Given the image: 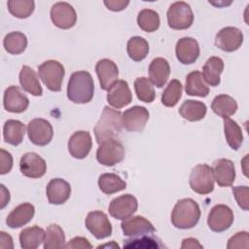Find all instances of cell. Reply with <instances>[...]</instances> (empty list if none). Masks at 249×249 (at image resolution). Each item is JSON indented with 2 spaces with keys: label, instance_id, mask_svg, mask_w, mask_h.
Returning a JSON list of instances; mask_svg holds the SVG:
<instances>
[{
  "label": "cell",
  "instance_id": "cell-5",
  "mask_svg": "<svg viewBox=\"0 0 249 249\" xmlns=\"http://www.w3.org/2000/svg\"><path fill=\"white\" fill-rule=\"evenodd\" d=\"M38 74L44 85L52 91H59L65 70L57 60H47L38 66Z\"/></svg>",
  "mask_w": 249,
  "mask_h": 249
},
{
  "label": "cell",
  "instance_id": "cell-25",
  "mask_svg": "<svg viewBox=\"0 0 249 249\" xmlns=\"http://www.w3.org/2000/svg\"><path fill=\"white\" fill-rule=\"evenodd\" d=\"M170 74V66L168 61L163 57L154 58L149 65V77L154 86L160 89L162 88Z\"/></svg>",
  "mask_w": 249,
  "mask_h": 249
},
{
  "label": "cell",
  "instance_id": "cell-40",
  "mask_svg": "<svg viewBox=\"0 0 249 249\" xmlns=\"http://www.w3.org/2000/svg\"><path fill=\"white\" fill-rule=\"evenodd\" d=\"M183 87L180 81L171 80L161 93V103L166 107H174L182 96Z\"/></svg>",
  "mask_w": 249,
  "mask_h": 249
},
{
  "label": "cell",
  "instance_id": "cell-35",
  "mask_svg": "<svg viewBox=\"0 0 249 249\" xmlns=\"http://www.w3.org/2000/svg\"><path fill=\"white\" fill-rule=\"evenodd\" d=\"M123 247L135 249H159L164 247V245L161 243L159 237L151 233L125 239L124 240Z\"/></svg>",
  "mask_w": 249,
  "mask_h": 249
},
{
  "label": "cell",
  "instance_id": "cell-27",
  "mask_svg": "<svg viewBox=\"0 0 249 249\" xmlns=\"http://www.w3.org/2000/svg\"><path fill=\"white\" fill-rule=\"evenodd\" d=\"M19 84L23 90L34 95L41 96L43 94V89L36 72L29 66L23 65L19 72Z\"/></svg>",
  "mask_w": 249,
  "mask_h": 249
},
{
  "label": "cell",
  "instance_id": "cell-23",
  "mask_svg": "<svg viewBox=\"0 0 249 249\" xmlns=\"http://www.w3.org/2000/svg\"><path fill=\"white\" fill-rule=\"evenodd\" d=\"M214 179L220 187H230L235 179L234 163L229 159H219L213 162Z\"/></svg>",
  "mask_w": 249,
  "mask_h": 249
},
{
  "label": "cell",
  "instance_id": "cell-45",
  "mask_svg": "<svg viewBox=\"0 0 249 249\" xmlns=\"http://www.w3.org/2000/svg\"><path fill=\"white\" fill-rule=\"evenodd\" d=\"M0 161H1V165H0V174L4 175L6 173H9L13 167V157L12 155L4 150L1 149L0 150Z\"/></svg>",
  "mask_w": 249,
  "mask_h": 249
},
{
  "label": "cell",
  "instance_id": "cell-38",
  "mask_svg": "<svg viewBox=\"0 0 249 249\" xmlns=\"http://www.w3.org/2000/svg\"><path fill=\"white\" fill-rule=\"evenodd\" d=\"M126 51L128 56L132 60L141 61L149 53V44L143 37L134 36L128 40Z\"/></svg>",
  "mask_w": 249,
  "mask_h": 249
},
{
  "label": "cell",
  "instance_id": "cell-46",
  "mask_svg": "<svg viewBox=\"0 0 249 249\" xmlns=\"http://www.w3.org/2000/svg\"><path fill=\"white\" fill-rule=\"evenodd\" d=\"M63 248L67 249H77V248H92V245L89 242V240L82 236H76L68 241Z\"/></svg>",
  "mask_w": 249,
  "mask_h": 249
},
{
  "label": "cell",
  "instance_id": "cell-33",
  "mask_svg": "<svg viewBox=\"0 0 249 249\" xmlns=\"http://www.w3.org/2000/svg\"><path fill=\"white\" fill-rule=\"evenodd\" d=\"M98 187L106 195L121 192L126 188V183L115 173H103L98 178Z\"/></svg>",
  "mask_w": 249,
  "mask_h": 249
},
{
  "label": "cell",
  "instance_id": "cell-11",
  "mask_svg": "<svg viewBox=\"0 0 249 249\" xmlns=\"http://www.w3.org/2000/svg\"><path fill=\"white\" fill-rule=\"evenodd\" d=\"M51 19L53 23L61 29L73 27L77 21V14L72 5L67 2H57L51 8Z\"/></svg>",
  "mask_w": 249,
  "mask_h": 249
},
{
  "label": "cell",
  "instance_id": "cell-49",
  "mask_svg": "<svg viewBox=\"0 0 249 249\" xmlns=\"http://www.w3.org/2000/svg\"><path fill=\"white\" fill-rule=\"evenodd\" d=\"M0 248H14L12 236L5 231L0 232Z\"/></svg>",
  "mask_w": 249,
  "mask_h": 249
},
{
  "label": "cell",
  "instance_id": "cell-20",
  "mask_svg": "<svg viewBox=\"0 0 249 249\" xmlns=\"http://www.w3.org/2000/svg\"><path fill=\"white\" fill-rule=\"evenodd\" d=\"M199 45L192 37H183L178 40L175 47L176 57L182 64H192L199 56Z\"/></svg>",
  "mask_w": 249,
  "mask_h": 249
},
{
  "label": "cell",
  "instance_id": "cell-21",
  "mask_svg": "<svg viewBox=\"0 0 249 249\" xmlns=\"http://www.w3.org/2000/svg\"><path fill=\"white\" fill-rule=\"evenodd\" d=\"M95 72L97 74L100 88L103 90H108L111 86L118 81L119 69L117 64L108 58L100 59L96 62Z\"/></svg>",
  "mask_w": 249,
  "mask_h": 249
},
{
  "label": "cell",
  "instance_id": "cell-43",
  "mask_svg": "<svg viewBox=\"0 0 249 249\" xmlns=\"http://www.w3.org/2000/svg\"><path fill=\"white\" fill-rule=\"evenodd\" d=\"M229 249L231 248H248L249 247V235L247 231H238L232 235L227 244Z\"/></svg>",
  "mask_w": 249,
  "mask_h": 249
},
{
  "label": "cell",
  "instance_id": "cell-6",
  "mask_svg": "<svg viewBox=\"0 0 249 249\" xmlns=\"http://www.w3.org/2000/svg\"><path fill=\"white\" fill-rule=\"evenodd\" d=\"M167 23L170 28L176 30L188 29L194 22V14L190 5L184 1L171 4L166 13Z\"/></svg>",
  "mask_w": 249,
  "mask_h": 249
},
{
  "label": "cell",
  "instance_id": "cell-37",
  "mask_svg": "<svg viewBox=\"0 0 249 249\" xmlns=\"http://www.w3.org/2000/svg\"><path fill=\"white\" fill-rule=\"evenodd\" d=\"M65 243V234L63 230L57 224L50 225L45 233L44 249L63 248Z\"/></svg>",
  "mask_w": 249,
  "mask_h": 249
},
{
  "label": "cell",
  "instance_id": "cell-2",
  "mask_svg": "<svg viewBox=\"0 0 249 249\" xmlns=\"http://www.w3.org/2000/svg\"><path fill=\"white\" fill-rule=\"evenodd\" d=\"M123 127V114L118 110L105 106L93 129L96 142L101 144L104 141L117 138Z\"/></svg>",
  "mask_w": 249,
  "mask_h": 249
},
{
  "label": "cell",
  "instance_id": "cell-28",
  "mask_svg": "<svg viewBox=\"0 0 249 249\" xmlns=\"http://www.w3.org/2000/svg\"><path fill=\"white\" fill-rule=\"evenodd\" d=\"M185 90L188 95L205 97L209 93V88L205 83L201 72L196 70L189 73L186 77Z\"/></svg>",
  "mask_w": 249,
  "mask_h": 249
},
{
  "label": "cell",
  "instance_id": "cell-44",
  "mask_svg": "<svg viewBox=\"0 0 249 249\" xmlns=\"http://www.w3.org/2000/svg\"><path fill=\"white\" fill-rule=\"evenodd\" d=\"M232 193L235 197V200L239 207H241L243 210H248V187L247 186H236L232 187Z\"/></svg>",
  "mask_w": 249,
  "mask_h": 249
},
{
  "label": "cell",
  "instance_id": "cell-31",
  "mask_svg": "<svg viewBox=\"0 0 249 249\" xmlns=\"http://www.w3.org/2000/svg\"><path fill=\"white\" fill-rule=\"evenodd\" d=\"M207 112L206 105L197 100H186L179 108V114L182 118L190 122H197L202 120Z\"/></svg>",
  "mask_w": 249,
  "mask_h": 249
},
{
  "label": "cell",
  "instance_id": "cell-7",
  "mask_svg": "<svg viewBox=\"0 0 249 249\" xmlns=\"http://www.w3.org/2000/svg\"><path fill=\"white\" fill-rule=\"evenodd\" d=\"M124 159V148L117 139H110L99 144L96 151L97 161L105 166H114Z\"/></svg>",
  "mask_w": 249,
  "mask_h": 249
},
{
  "label": "cell",
  "instance_id": "cell-8",
  "mask_svg": "<svg viewBox=\"0 0 249 249\" xmlns=\"http://www.w3.org/2000/svg\"><path fill=\"white\" fill-rule=\"evenodd\" d=\"M27 135L33 144L37 146H46L53 139V129L49 121L37 118L28 123Z\"/></svg>",
  "mask_w": 249,
  "mask_h": 249
},
{
  "label": "cell",
  "instance_id": "cell-47",
  "mask_svg": "<svg viewBox=\"0 0 249 249\" xmlns=\"http://www.w3.org/2000/svg\"><path fill=\"white\" fill-rule=\"evenodd\" d=\"M129 4L128 0H105L104 5L107 7L108 10L114 11V12H120L126 8V6Z\"/></svg>",
  "mask_w": 249,
  "mask_h": 249
},
{
  "label": "cell",
  "instance_id": "cell-30",
  "mask_svg": "<svg viewBox=\"0 0 249 249\" xmlns=\"http://www.w3.org/2000/svg\"><path fill=\"white\" fill-rule=\"evenodd\" d=\"M25 125L18 120H8L3 126L4 141L13 146L19 145L24 137Z\"/></svg>",
  "mask_w": 249,
  "mask_h": 249
},
{
  "label": "cell",
  "instance_id": "cell-13",
  "mask_svg": "<svg viewBox=\"0 0 249 249\" xmlns=\"http://www.w3.org/2000/svg\"><path fill=\"white\" fill-rule=\"evenodd\" d=\"M243 43V33L233 26L222 28L215 37V45L224 52L231 53L238 50Z\"/></svg>",
  "mask_w": 249,
  "mask_h": 249
},
{
  "label": "cell",
  "instance_id": "cell-32",
  "mask_svg": "<svg viewBox=\"0 0 249 249\" xmlns=\"http://www.w3.org/2000/svg\"><path fill=\"white\" fill-rule=\"evenodd\" d=\"M237 102L235 99L228 94H219L215 96L211 103L213 112L223 119L232 116L237 110Z\"/></svg>",
  "mask_w": 249,
  "mask_h": 249
},
{
  "label": "cell",
  "instance_id": "cell-48",
  "mask_svg": "<svg viewBox=\"0 0 249 249\" xmlns=\"http://www.w3.org/2000/svg\"><path fill=\"white\" fill-rule=\"evenodd\" d=\"M203 246L198 242L197 239L194 238V237H188V238H184L181 244V248L182 249H194V248H202Z\"/></svg>",
  "mask_w": 249,
  "mask_h": 249
},
{
  "label": "cell",
  "instance_id": "cell-26",
  "mask_svg": "<svg viewBox=\"0 0 249 249\" xmlns=\"http://www.w3.org/2000/svg\"><path fill=\"white\" fill-rule=\"evenodd\" d=\"M224 70V61L218 56L209 57L202 68V77L205 83L211 87L220 85V75Z\"/></svg>",
  "mask_w": 249,
  "mask_h": 249
},
{
  "label": "cell",
  "instance_id": "cell-34",
  "mask_svg": "<svg viewBox=\"0 0 249 249\" xmlns=\"http://www.w3.org/2000/svg\"><path fill=\"white\" fill-rule=\"evenodd\" d=\"M224 132L229 146L237 151L243 142V134L239 124L230 118L224 119Z\"/></svg>",
  "mask_w": 249,
  "mask_h": 249
},
{
  "label": "cell",
  "instance_id": "cell-18",
  "mask_svg": "<svg viewBox=\"0 0 249 249\" xmlns=\"http://www.w3.org/2000/svg\"><path fill=\"white\" fill-rule=\"evenodd\" d=\"M3 105L6 111L11 113H22L28 105V97L17 86H11L4 91Z\"/></svg>",
  "mask_w": 249,
  "mask_h": 249
},
{
  "label": "cell",
  "instance_id": "cell-16",
  "mask_svg": "<svg viewBox=\"0 0 249 249\" xmlns=\"http://www.w3.org/2000/svg\"><path fill=\"white\" fill-rule=\"evenodd\" d=\"M91 147L92 139L89 131H76L68 140V151L73 158L78 160L85 159L89 154Z\"/></svg>",
  "mask_w": 249,
  "mask_h": 249
},
{
  "label": "cell",
  "instance_id": "cell-36",
  "mask_svg": "<svg viewBox=\"0 0 249 249\" xmlns=\"http://www.w3.org/2000/svg\"><path fill=\"white\" fill-rule=\"evenodd\" d=\"M4 49L11 54H19L23 53L27 47L26 36L18 31L8 33L3 40Z\"/></svg>",
  "mask_w": 249,
  "mask_h": 249
},
{
  "label": "cell",
  "instance_id": "cell-10",
  "mask_svg": "<svg viewBox=\"0 0 249 249\" xmlns=\"http://www.w3.org/2000/svg\"><path fill=\"white\" fill-rule=\"evenodd\" d=\"M138 208L136 197L130 194H125L111 200L108 211L110 215L118 220H124L132 216Z\"/></svg>",
  "mask_w": 249,
  "mask_h": 249
},
{
  "label": "cell",
  "instance_id": "cell-39",
  "mask_svg": "<svg viewBox=\"0 0 249 249\" xmlns=\"http://www.w3.org/2000/svg\"><path fill=\"white\" fill-rule=\"evenodd\" d=\"M137 23L143 31L154 32L160 27V16L156 11L152 9H143L137 16Z\"/></svg>",
  "mask_w": 249,
  "mask_h": 249
},
{
  "label": "cell",
  "instance_id": "cell-17",
  "mask_svg": "<svg viewBox=\"0 0 249 249\" xmlns=\"http://www.w3.org/2000/svg\"><path fill=\"white\" fill-rule=\"evenodd\" d=\"M149 120V111L143 106H133L123 113V126L128 131H142Z\"/></svg>",
  "mask_w": 249,
  "mask_h": 249
},
{
  "label": "cell",
  "instance_id": "cell-3",
  "mask_svg": "<svg viewBox=\"0 0 249 249\" xmlns=\"http://www.w3.org/2000/svg\"><path fill=\"white\" fill-rule=\"evenodd\" d=\"M200 214V208L197 202L192 198H182L173 207L171 223L177 229H192L198 223Z\"/></svg>",
  "mask_w": 249,
  "mask_h": 249
},
{
  "label": "cell",
  "instance_id": "cell-9",
  "mask_svg": "<svg viewBox=\"0 0 249 249\" xmlns=\"http://www.w3.org/2000/svg\"><path fill=\"white\" fill-rule=\"evenodd\" d=\"M233 219V212L228 205L217 204L211 208L208 214L207 225L211 231L223 232L231 228Z\"/></svg>",
  "mask_w": 249,
  "mask_h": 249
},
{
  "label": "cell",
  "instance_id": "cell-50",
  "mask_svg": "<svg viewBox=\"0 0 249 249\" xmlns=\"http://www.w3.org/2000/svg\"><path fill=\"white\" fill-rule=\"evenodd\" d=\"M1 188V205L0 208L3 209L10 201V192L5 188V186L3 184L0 185Z\"/></svg>",
  "mask_w": 249,
  "mask_h": 249
},
{
  "label": "cell",
  "instance_id": "cell-19",
  "mask_svg": "<svg viewBox=\"0 0 249 249\" xmlns=\"http://www.w3.org/2000/svg\"><path fill=\"white\" fill-rule=\"evenodd\" d=\"M132 100V93L128 87V84L124 80H118L108 89L107 101L116 108L121 109L128 105Z\"/></svg>",
  "mask_w": 249,
  "mask_h": 249
},
{
  "label": "cell",
  "instance_id": "cell-15",
  "mask_svg": "<svg viewBox=\"0 0 249 249\" xmlns=\"http://www.w3.org/2000/svg\"><path fill=\"white\" fill-rule=\"evenodd\" d=\"M121 228L123 230L124 235L129 237L151 234L156 231L153 224L143 216H130L123 220Z\"/></svg>",
  "mask_w": 249,
  "mask_h": 249
},
{
  "label": "cell",
  "instance_id": "cell-1",
  "mask_svg": "<svg viewBox=\"0 0 249 249\" xmlns=\"http://www.w3.org/2000/svg\"><path fill=\"white\" fill-rule=\"evenodd\" d=\"M94 94V83L89 72L72 73L67 85V97L73 103L85 104L91 101Z\"/></svg>",
  "mask_w": 249,
  "mask_h": 249
},
{
  "label": "cell",
  "instance_id": "cell-29",
  "mask_svg": "<svg viewBox=\"0 0 249 249\" xmlns=\"http://www.w3.org/2000/svg\"><path fill=\"white\" fill-rule=\"evenodd\" d=\"M46 231L38 227H28L23 229L19 233L20 247L23 249H36L45 240Z\"/></svg>",
  "mask_w": 249,
  "mask_h": 249
},
{
  "label": "cell",
  "instance_id": "cell-42",
  "mask_svg": "<svg viewBox=\"0 0 249 249\" xmlns=\"http://www.w3.org/2000/svg\"><path fill=\"white\" fill-rule=\"evenodd\" d=\"M7 5L10 14L18 18H28L35 8L33 0H9Z\"/></svg>",
  "mask_w": 249,
  "mask_h": 249
},
{
  "label": "cell",
  "instance_id": "cell-24",
  "mask_svg": "<svg viewBox=\"0 0 249 249\" xmlns=\"http://www.w3.org/2000/svg\"><path fill=\"white\" fill-rule=\"evenodd\" d=\"M35 214V207L29 202H24L14 208L7 216L6 224L11 229L20 228L29 223Z\"/></svg>",
  "mask_w": 249,
  "mask_h": 249
},
{
  "label": "cell",
  "instance_id": "cell-22",
  "mask_svg": "<svg viewBox=\"0 0 249 249\" xmlns=\"http://www.w3.org/2000/svg\"><path fill=\"white\" fill-rule=\"evenodd\" d=\"M48 200L51 204H63L71 195L70 184L61 178L52 179L46 188Z\"/></svg>",
  "mask_w": 249,
  "mask_h": 249
},
{
  "label": "cell",
  "instance_id": "cell-41",
  "mask_svg": "<svg viewBox=\"0 0 249 249\" xmlns=\"http://www.w3.org/2000/svg\"><path fill=\"white\" fill-rule=\"evenodd\" d=\"M134 89L137 98L140 101L151 103L156 97L154 85L152 84L150 79L146 77L136 78V80L134 81Z\"/></svg>",
  "mask_w": 249,
  "mask_h": 249
},
{
  "label": "cell",
  "instance_id": "cell-14",
  "mask_svg": "<svg viewBox=\"0 0 249 249\" xmlns=\"http://www.w3.org/2000/svg\"><path fill=\"white\" fill-rule=\"evenodd\" d=\"M19 170L28 178H41L47 171V163L38 154L28 152L20 158Z\"/></svg>",
  "mask_w": 249,
  "mask_h": 249
},
{
  "label": "cell",
  "instance_id": "cell-12",
  "mask_svg": "<svg viewBox=\"0 0 249 249\" xmlns=\"http://www.w3.org/2000/svg\"><path fill=\"white\" fill-rule=\"evenodd\" d=\"M86 228L97 239L109 237L112 234V225L107 215L99 210L91 211L87 215Z\"/></svg>",
  "mask_w": 249,
  "mask_h": 249
},
{
  "label": "cell",
  "instance_id": "cell-4",
  "mask_svg": "<svg viewBox=\"0 0 249 249\" xmlns=\"http://www.w3.org/2000/svg\"><path fill=\"white\" fill-rule=\"evenodd\" d=\"M214 174L211 166L205 163L196 165L190 174L191 189L199 195L210 194L214 190Z\"/></svg>",
  "mask_w": 249,
  "mask_h": 249
}]
</instances>
